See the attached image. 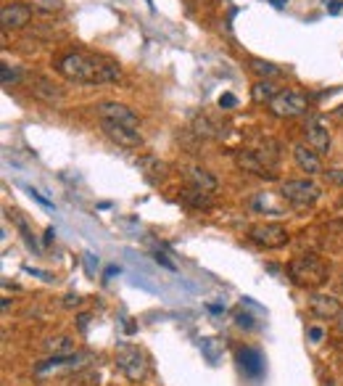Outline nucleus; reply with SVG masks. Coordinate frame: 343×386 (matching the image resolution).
I'll return each mask as SVG.
<instances>
[{
	"instance_id": "423d86ee",
	"label": "nucleus",
	"mask_w": 343,
	"mask_h": 386,
	"mask_svg": "<svg viewBox=\"0 0 343 386\" xmlns=\"http://www.w3.org/2000/svg\"><path fill=\"white\" fill-rule=\"evenodd\" d=\"M280 196H283L288 204L293 206H312L314 201H320L322 188L314 180H285L280 185Z\"/></svg>"
},
{
	"instance_id": "b1692460",
	"label": "nucleus",
	"mask_w": 343,
	"mask_h": 386,
	"mask_svg": "<svg viewBox=\"0 0 343 386\" xmlns=\"http://www.w3.org/2000/svg\"><path fill=\"white\" fill-rule=\"evenodd\" d=\"M251 69L259 74V77H264V80H270V77H277V74H280V69H277L275 64L261 61V59H251Z\"/></svg>"
},
{
	"instance_id": "9b49d317",
	"label": "nucleus",
	"mask_w": 343,
	"mask_h": 386,
	"mask_svg": "<svg viewBox=\"0 0 343 386\" xmlns=\"http://www.w3.org/2000/svg\"><path fill=\"white\" fill-rule=\"evenodd\" d=\"M309 313L320 320H335L343 313V307L330 294H312L309 296Z\"/></svg>"
},
{
	"instance_id": "20e7f679",
	"label": "nucleus",
	"mask_w": 343,
	"mask_h": 386,
	"mask_svg": "<svg viewBox=\"0 0 343 386\" xmlns=\"http://www.w3.org/2000/svg\"><path fill=\"white\" fill-rule=\"evenodd\" d=\"M267 106H270V114L277 117V120H293V117L307 114L309 101H307V96L298 93V90H280Z\"/></svg>"
},
{
	"instance_id": "1a4fd4ad",
	"label": "nucleus",
	"mask_w": 343,
	"mask_h": 386,
	"mask_svg": "<svg viewBox=\"0 0 343 386\" xmlns=\"http://www.w3.org/2000/svg\"><path fill=\"white\" fill-rule=\"evenodd\" d=\"M304 135H307V145H312L317 154H328L330 151V130H328V122L312 114L304 124Z\"/></svg>"
},
{
	"instance_id": "9d476101",
	"label": "nucleus",
	"mask_w": 343,
	"mask_h": 386,
	"mask_svg": "<svg viewBox=\"0 0 343 386\" xmlns=\"http://www.w3.org/2000/svg\"><path fill=\"white\" fill-rule=\"evenodd\" d=\"M101 130L106 135L108 141H114L122 148H140L143 145V135L132 127H124V124H117V122H106L101 120Z\"/></svg>"
},
{
	"instance_id": "5701e85b",
	"label": "nucleus",
	"mask_w": 343,
	"mask_h": 386,
	"mask_svg": "<svg viewBox=\"0 0 343 386\" xmlns=\"http://www.w3.org/2000/svg\"><path fill=\"white\" fill-rule=\"evenodd\" d=\"M222 352H225V344H222L219 338H203L201 341V355L212 362V365H217V362L222 360Z\"/></svg>"
},
{
	"instance_id": "a211bd4d",
	"label": "nucleus",
	"mask_w": 343,
	"mask_h": 386,
	"mask_svg": "<svg viewBox=\"0 0 343 386\" xmlns=\"http://www.w3.org/2000/svg\"><path fill=\"white\" fill-rule=\"evenodd\" d=\"M182 201L188 206H193V209H212V193L206 191H198V188H185L182 191Z\"/></svg>"
},
{
	"instance_id": "72a5a7b5",
	"label": "nucleus",
	"mask_w": 343,
	"mask_h": 386,
	"mask_svg": "<svg viewBox=\"0 0 343 386\" xmlns=\"http://www.w3.org/2000/svg\"><path fill=\"white\" fill-rule=\"evenodd\" d=\"M53 236H56V233H53V228H48V230H45V243L53 241Z\"/></svg>"
},
{
	"instance_id": "4be33fe9",
	"label": "nucleus",
	"mask_w": 343,
	"mask_h": 386,
	"mask_svg": "<svg viewBox=\"0 0 343 386\" xmlns=\"http://www.w3.org/2000/svg\"><path fill=\"white\" fill-rule=\"evenodd\" d=\"M45 350L50 352V355H71V350H74V338L66 336V334L50 336L45 341Z\"/></svg>"
},
{
	"instance_id": "4468645a",
	"label": "nucleus",
	"mask_w": 343,
	"mask_h": 386,
	"mask_svg": "<svg viewBox=\"0 0 343 386\" xmlns=\"http://www.w3.org/2000/svg\"><path fill=\"white\" fill-rule=\"evenodd\" d=\"M29 90H32V96H35L37 101H43V103H48V106H53V103H61V101H64V93H61L59 87L50 83V80H45V77H35Z\"/></svg>"
},
{
	"instance_id": "412c9836",
	"label": "nucleus",
	"mask_w": 343,
	"mask_h": 386,
	"mask_svg": "<svg viewBox=\"0 0 343 386\" xmlns=\"http://www.w3.org/2000/svg\"><path fill=\"white\" fill-rule=\"evenodd\" d=\"M138 167L145 169L148 180H161V178L166 175V164L164 162H159L156 157H140L138 159Z\"/></svg>"
},
{
	"instance_id": "f3484780",
	"label": "nucleus",
	"mask_w": 343,
	"mask_h": 386,
	"mask_svg": "<svg viewBox=\"0 0 343 386\" xmlns=\"http://www.w3.org/2000/svg\"><path fill=\"white\" fill-rule=\"evenodd\" d=\"M238 360H240V368H243L249 376H259L261 371H264V360H261V355L256 350H251V347L240 350Z\"/></svg>"
},
{
	"instance_id": "ddd939ff",
	"label": "nucleus",
	"mask_w": 343,
	"mask_h": 386,
	"mask_svg": "<svg viewBox=\"0 0 343 386\" xmlns=\"http://www.w3.org/2000/svg\"><path fill=\"white\" fill-rule=\"evenodd\" d=\"M293 159H296V167L307 175H320L322 172V162L320 154L307 143H296L293 145Z\"/></svg>"
},
{
	"instance_id": "2eb2a0df",
	"label": "nucleus",
	"mask_w": 343,
	"mask_h": 386,
	"mask_svg": "<svg viewBox=\"0 0 343 386\" xmlns=\"http://www.w3.org/2000/svg\"><path fill=\"white\" fill-rule=\"evenodd\" d=\"M185 180H188L190 188H198V191H206V193H214L217 185H219L212 172L203 167H188L185 169Z\"/></svg>"
},
{
	"instance_id": "393cba45",
	"label": "nucleus",
	"mask_w": 343,
	"mask_h": 386,
	"mask_svg": "<svg viewBox=\"0 0 343 386\" xmlns=\"http://www.w3.org/2000/svg\"><path fill=\"white\" fill-rule=\"evenodd\" d=\"M19 80H22L19 69H13V66H8V64H3V66H0V83H3V87L19 83Z\"/></svg>"
},
{
	"instance_id": "4c0bfd02",
	"label": "nucleus",
	"mask_w": 343,
	"mask_h": 386,
	"mask_svg": "<svg viewBox=\"0 0 343 386\" xmlns=\"http://www.w3.org/2000/svg\"><path fill=\"white\" fill-rule=\"evenodd\" d=\"M341 204H343V201H341Z\"/></svg>"
},
{
	"instance_id": "aec40b11",
	"label": "nucleus",
	"mask_w": 343,
	"mask_h": 386,
	"mask_svg": "<svg viewBox=\"0 0 343 386\" xmlns=\"http://www.w3.org/2000/svg\"><path fill=\"white\" fill-rule=\"evenodd\" d=\"M193 133L201 135V138H219V135H225V130L217 124V122H212L209 117H196L193 120Z\"/></svg>"
},
{
	"instance_id": "e433bc0d",
	"label": "nucleus",
	"mask_w": 343,
	"mask_h": 386,
	"mask_svg": "<svg viewBox=\"0 0 343 386\" xmlns=\"http://www.w3.org/2000/svg\"><path fill=\"white\" fill-rule=\"evenodd\" d=\"M341 289H343V280H341Z\"/></svg>"
},
{
	"instance_id": "c756f323",
	"label": "nucleus",
	"mask_w": 343,
	"mask_h": 386,
	"mask_svg": "<svg viewBox=\"0 0 343 386\" xmlns=\"http://www.w3.org/2000/svg\"><path fill=\"white\" fill-rule=\"evenodd\" d=\"M82 299L77 296V294H69V296H64V307H80Z\"/></svg>"
},
{
	"instance_id": "39448f33",
	"label": "nucleus",
	"mask_w": 343,
	"mask_h": 386,
	"mask_svg": "<svg viewBox=\"0 0 343 386\" xmlns=\"http://www.w3.org/2000/svg\"><path fill=\"white\" fill-rule=\"evenodd\" d=\"M117 365H119V371L127 376V381H132V384L143 381L145 373H148L145 355H143L138 347H132V344H119L117 347Z\"/></svg>"
},
{
	"instance_id": "a878e982",
	"label": "nucleus",
	"mask_w": 343,
	"mask_h": 386,
	"mask_svg": "<svg viewBox=\"0 0 343 386\" xmlns=\"http://www.w3.org/2000/svg\"><path fill=\"white\" fill-rule=\"evenodd\" d=\"M238 106V98L233 93H225V96H219V109H235Z\"/></svg>"
},
{
	"instance_id": "f704fd0d",
	"label": "nucleus",
	"mask_w": 343,
	"mask_h": 386,
	"mask_svg": "<svg viewBox=\"0 0 343 386\" xmlns=\"http://www.w3.org/2000/svg\"><path fill=\"white\" fill-rule=\"evenodd\" d=\"M270 3H272L275 8H280V11L285 8V0H270Z\"/></svg>"
},
{
	"instance_id": "f03ea898",
	"label": "nucleus",
	"mask_w": 343,
	"mask_h": 386,
	"mask_svg": "<svg viewBox=\"0 0 343 386\" xmlns=\"http://www.w3.org/2000/svg\"><path fill=\"white\" fill-rule=\"evenodd\" d=\"M328 276L330 267L314 254H298L288 262V278L301 289H320L322 283H328Z\"/></svg>"
},
{
	"instance_id": "6ab92c4d",
	"label": "nucleus",
	"mask_w": 343,
	"mask_h": 386,
	"mask_svg": "<svg viewBox=\"0 0 343 386\" xmlns=\"http://www.w3.org/2000/svg\"><path fill=\"white\" fill-rule=\"evenodd\" d=\"M277 93H280V90H277V85H275L272 80H259V83L251 87V98H254L256 103H270Z\"/></svg>"
},
{
	"instance_id": "6e6552de",
	"label": "nucleus",
	"mask_w": 343,
	"mask_h": 386,
	"mask_svg": "<svg viewBox=\"0 0 343 386\" xmlns=\"http://www.w3.org/2000/svg\"><path fill=\"white\" fill-rule=\"evenodd\" d=\"M95 114L101 117V120L106 122H117V124H124V127H132V130H138V114L130 109V106H124V103H117V101H103V103H98L95 106Z\"/></svg>"
},
{
	"instance_id": "dca6fc26",
	"label": "nucleus",
	"mask_w": 343,
	"mask_h": 386,
	"mask_svg": "<svg viewBox=\"0 0 343 386\" xmlns=\"http://www.w3.org/2000/svg\"><path fill=\"white\" fill-rule=\"evenodd\" d=\"M77 360H82V357L80 355H50L48 360L37 362L35 373H48L53 368H69V365H77Z\"/></svg>"
},
{
	"instance_id": "0eeeda50",
	"label": "nucleus",
	"mask_w": 343,
	"mask_h": 386,
	"mask_svg": "<svg viewBox=\"0 0 343 386\" xmlns=\"http://www.w3.org/2000/svg\"><path fill=\"white\" fill-rule=\"evenodd\" d=\"M249 238L256 246H264V249H280L285 243L291 241L288 230L280 225V222H261V225H254L249 230Z\"/></svg>"
},
{
	"instance_id": "7c9ffc66",
	"label": "nucleus",
	"mask_w": 343,
	"mask_h": 386,
	"mask_svg": "<svg viewBox=\"0 0 343 386\" xmlns=\"http://www.w3.org/2000/svg\"><path fill=\"white\" fill-rule=\"evenodd\" d=\"M27 193H29V196H32V199H35V201H40V204H43V206H48V209H50V206H53V204H50V201H48V199H43V196H40V193H37L35 188H27Z\"/></svg>"
},
{
	"instance_id": "f8f14e48",
	"label": "nucleus",
	"mask_w": 343,
	"mask_h": 386,
	"mask_svg": "<svg viewBox=\"0 0 343 386\" xmlns=\"http://www.w3.org/2000/svg\"><path fill=\"white\" fill-rule=\"evenodd\" d=\"M29 19H32V8L24 6V3H11V6H6L0 11V24H3V29H22V27L29 24Z\"/></svg>"
},
{
	"instance_id": "473e14b6",
	"label": "nucleus",
	"mask_w": 343,
	"mask_h": 386,
	"mask_svg": "<svg viewBox=\"0 0 343 386\" xmlns=\"http://www.w3.org/2000/svg\"><path fill=\"white\" fill-rule=\"evenodd\" d=\"M87 320H90L87 315H80V331H85V328H87Z\"/></svg>"
},
{
	"instance_id": "2f4dec72",
	"label": "nucleus",
	"mask_w": 343,
	"mask_h": 386,
	"mask_svg": "<svg viewBox=\"0 0 343 386\" xmlns=\"http://www.w3.org/2000/svg\"><path fill=\"white\" fill-rule=\"evenodd\" d=\"M322 336H325L322 328H309V338H312V341H322Z\"/></svg>"
},
{
	"instance_id": "f257e3e1",
	"label": "nucleus",
	"mask_w": 343,
	"mask_h": 386,
	"mask_svg": "<svg viewBox=\"0 0 343 386\" xmlns=\"http://www.w3.org/2000/svg\"><path fill=\"white\" fill-rule=\"evenodd\" d=\"M56 72L77 85H103V83H117L122 72L114 61L93 56V53H80L71 50L56 59Z\"/></svg>"
},
{
	"instance_id": "7ed1b4c3",
	"label": "nucleus",
	"mask_w": 343,
	"mask_h": 386,
	"mask_svg": "<svg viewBox=\"0 0 343 386\" xmlns=\"http://www.w3.org/2000/svg\"><path fill=\"white\" fill-rule=\"evenodd\" d=\"M277 143L275 141H264L261 148H246V151H238L235 164L243 172L251 175H259V178H275V169H277Z\"/></svg>"
},
{
	"instance_id": "c85d7f7f",
	"label": "nucleus",
	"mask_w": 343,
	"mask_h": 386,
	"mask_svg": "<svg viewBox=\"0 0 343 386\" xmlns=\"http://www.w3.org/2000/svg\"><path fill=\"white\" fill-rule=\"evenodd\" d=\"M325 8H328V13H341L343 0H325Z\"/></svg>"
},
{
	"instance_id": "cd10ccee",
	"label": "nucleus",
	"mask_w": 343,
	"mask_h": 386,
	"mask_svg": "<svg viewBox=\"0 0 343 386\" xmlns=\"http://www.w3.org/2000/svg\"><path fill=\"white\" fill-rule=\"evenodd\" d=\"M325 175H328V180H333L335 185H343V169H328Z\"/></svg>"
},
{
	"instance_id": "c9c22d12",
	"label": "nucleus",
	"mask_w": 343,
	"mask_h": 386,
	"mask_svg": "<svg viewBox=\"0 0 343 386\" xmlns=\"http://www.w3.org/2000/svg\"><path fill=\"white\" fill-rule=\"evenodd\" d=\"M338 328H341V334H343V313L338 315Z\"/></svg>"
},
{
	"instance_id": "bb28decb",
	"label": "nucleus",
	"mask_w": 343,
	"mask_h": 386,
	"mask_svg": "<svg viewBox=\"0 0 343 386\" xmlns=\"http://www.w3.org/2000/svg\"><path fill=\"white\" fill-rule=\"evenodd\" d=\"M37 3H40V6H37L40 11H59L61 8L59 0H37Z\"/></svg>"
}]
</instances>
